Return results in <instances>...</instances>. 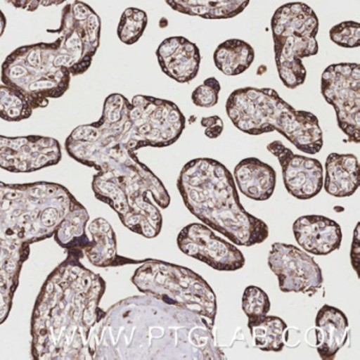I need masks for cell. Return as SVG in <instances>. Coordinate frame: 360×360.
I'll return each mask as SVG.
<instances>
[{
    "mask_svg": "<svg viewBox=\"0 0 360 360\" xmlns=\"http://www.w3.org/2000/svg\"><path fill=\"white\" fill-rule=\"evenodd\" d=\"M112 319L119 359H227L203 318L150 295L120 303Z\"/></svg>",
    "mask_w": 360,
    "mask_h": 360,
    "instance_id": "3",
    "label": "cell"
},
{
    "mask_svg": "<svg viewBox=\"0 0 360 360\" xmlns=\"http://www.w3.org/2000/svg\"><path fill=\"white\" fill-rule=\"evenodd\" d=\"M174 11L204 20H229L241 14L250 0H165Z\"/></svg>",
    "mask_w": 360,
    "mask_h": 360,
    "instance_id": "18",
    "label": "cell"
},
{
    "mask_svg": "<svg viewBox=\"0 0 360 360\" xmlns=\"http://www.w3.org/2000/svg\"><path fill=\"white\" fill-rule=\"evenodd\" d=\"M226 112L231 123L244 134L260 136L276 130L307 155H316L323 146L318 117L292 108L271 88L235 90L227 98Z\"/></svg>",
    "mask_w": 360,
    "mask_h": 360,
    "instance_id": "5",
    "label": "cell"
},
{
    "mask_svg": "<svg viewBox=\"0 0 360 360\" xmlns=\"http://www.w3.org/2000/svg\"><path fill=\"white\" fill-rule=\"evenodd\" d=\"M185 125L184 115L172 101L138 94L130 102L123 94H112L105 100L100 121L73 130L66 141L67 153L98 170L94 193L117 210L124 225L153 239L163 224L158 206L166 210L170 195L136 151L174 144Z\"/></svg>",
    "mask_w": 360,
    "mask_h": 360,
    "instance_id": "1",
    "label": "cell"
},
{
    "mask_svg": "<svg viewBox=\"0 0 360 360\" xmlns=\"http://www.w3.org/2000/svg\"><path fill=\"white\" fill-rule=\"evenodd\" d=\"M62 159L60 143L47 136H0V167L11 172H32L56 165Z\"/></svg>",
    "mask_w": 360,
    "mask_h": 360,
    "instance_id": "11",
    "label": "cell"
},
{
    "mask_svg": "<svg viewBox=\"0 0 360 360\" xmlns=\"http://www.w3.org/2000/svg\"><path fill=\"white\" fill-rule=\"evenodd\" d=\"M176 187L187 210L235 245L252 246L269 238V226L240 203L231 172L217 160L199 158L183 166Z\"/></svg>",
    "mask_w": 360,
    "mask_h": 360,
    "instance_id": "4",
    "label": "cell"
},
{
    "mask_svg": "<svg viewBox=\"0 0 360 360\" xmlns=\"http://www.w3.org/2000/svg\"><path fill=\"white\" fill-rule=\"evenodd\" d=\"M183 254L197 259L219 271H235L245 265L241 250L218 237L210 227L201 223L185 226L176 238Z\"/></svg>",
    "mask_w": 360,
    "mask_h": 360,
    "instance_id": "10",
    "label": "cell"
},
{
    "mask_svg": "<svg viewBox=\"0 0 360 360\" xmlns=\"http://www.w3.org/2000/svg\"><path fill=\"white\" fill-rule=\"evenodd\" d=\"M148 25L146 12L138 8H128L122 14L117 26V37L125 45L138 43Z\"/></svg>",
    "mask_w": 360,
    "mask_h": 360,
    "instance_id": "22",
    "label": "cell"
},
{
    "mask_svg": "<svg viewBox=\"0 0 360 360\" xmlns=\"http://www.w3.org/2000/svg\"><path fill=\"white\" fill-rule=\"evenodd\" d=\"M271 27L278 75L286 88L295 89L307 79L303 58L319 51V20L307 4L288 3L276 10Z\"/></svg>",
    "mask_w": 360,
    "mask_h": 360,
    "instance_id": "6",
    "label": "cell"
},
{
    "mask_svg": "<svg viewBox=\"0 0 360 360\" xmlns=\"http://www.w3.org/2000/svg\"><path fill=\"white\" fill-rule=\"evenodd\" d=\"M315 347L323 360H333L349 336V321L342 311L330 305H323L315 319Z\"/></svg>",
    "mask_w": 360,
    "mask_h": 360,
    "instance_id": "15",
    "label": "cell"
},
{
    "mask_svg": "<svg viewBox=\"0 0 360 360\" xmlns=\"http://www.w3.org/2000/svg\"><path fill=\"white\" fill-rule=\"evenodd\" d=\"M321 94L334 108L337 123L349 142L360 143V65H330L322 73Z\"/></svg>",
    "mask_w": 360,
    "mask_h": 360,
    "instance_id": "8",
    "label": "cell"
},
{
    "mask_svg": "<svg viewBox=\"0 0 360 360\" xmlns=\"http://www.w3.org/2000/svg\"><path fill=\"white\" fill-rule=\"evenodd\" d=\"M34 109L20 90L11 86L0 85V117L7 122L29 119Z\"/></svg>",
    "mask_w": 360,
    "mask_h": 360,
    "instance_id": "21",
    "label": "cell"
},
{
    "mask_svg": "<svg viewBox=\"0 0 360 360\" xmlns=\"http://www.w3.org/2000/svg\"><path fill=\"white\" fill-rule=\"evenodd\" d=\"M102 22L81 0L65 6L52 43L22 46L1 65V82L20 90L34 109L46 108L50 98H60L70 88L71 77L89 70L100 48Z\"/></svg>",
    "mask_w": 360,
    "mask_h": 360,
    "instance_id": "2",
    "label": "cell"
},
{
    "mask_svg": "<svg viewBox=\"0 0 360 360\" xmlns=\"http://www.w3.org/2000/svg\"><path fill=\"white\" fill-rule=\"evenodd\" d=\"M323 187L336 198L351 197L359 187V163L351 153H330L326 158Z\"/></svg>",
    "mask_w": 360,
    "mask_h": 360,
    "instance_id": "17",
    "label": "cell"
},
{
    "mask_svg": "<svg viewBox=\"0 0 360 360\" xmlns=\"http://www.w3.org/2000/svg\"><path fill=\"white\" fill-rule=\"evenodd\" d=\"M221 85L216 77H208L191 94V101L197 107L212 108L219 102Z\"/></svg>",
    "mask_w": 360,
    "mask_h": 360,
    "instance_id": "25",
    "label": "cell"
},
{
    "mask_svg": "<svg viewBox=\"0 0 360 360\" xmlns=\"http://www.w3.org/2000/svg\"><path fill=\"white\" fill-rule=\"evenodd\" d=\"M330 39L335 45L343 48H358L360 45V25L357 22H343L330 30Z\"/></svg>",
    "mask_w": 360,
    "mask_h": 360,
    "instance_id": "24",
    "label": "cell"
},
{
    "mask_svg": "<svg viewBox=\"0 0 360 360\" xmlns=\"http://www.w3.org/2000/svg\"><path fill=\"white\" fill-rule=\"evenodd\" d=\"M266 148L279 161L284 186L290 195L296 199L309 200L321 191L323 168L318 160L295 155L281 141L269 143Z\"/></svg>",
    "mask_w": 360,
    "mask_h": 360,
    "instance_id": "12",
    "label": "cell"
},
{
    "mask_svg": "<svg viewBox=\"0 0 360 360\" xmlns=\"http://www.w3.org/2000/svg\"><path fill=\"white\" fill-rule=\"evenodd\" d=\"M157 58L163 73L178 83H189L199 73L201 64L199 48L185 37L164 39L158 47Z\"/></svg>",
    "mask_w": 360,
    "mask_h": 360,
    "instance_id": "13",
    "label": "cell"
},
{
    "mask_svg": "<svg viewBox=\"0 0 360 360\" xmlns=\"http://www.w3.org/2000/svg\"><path fill=\"white\" fill-rule=\"evenodd\" d=\"M201 126L205 128V136L210 139H218L224 129L222 119L218 115L202 117Z\"/></svg>",
    "mask_w": 360,
    "mask_h": 360,
    "instance_id": "27",
    "label": "cell"
},
{
    "mask_svg": "<svg viewBox=\"0 0 360 360\" xmlns=\"http://www.w3.org/2000/svg\"><path fill=\"white\" fill-rule=\"evenodd\" d=\"M233 176L240 191L255 201H266L275 191V170L257 158L240 161L233 170Z\"/></svg>",
    "mask_w": 360,
    "mask_h": 360,
    "instance_id": "16",
    "label": "cell"
},
{
    "mask_svg": "<svg viewBox=\"0 0 360 360\" xmlns=\"http://www.w3.org/2000/svg\"><path fill=\"white\" fill-rule=\"evenodd\" d=\"M242 309L248 316V321L260 319L269 314L271 301L262 288L250 285L245 288L242 296Z\"/></svg>",
    "mask_w": 360,
    "mask_h": 360,
    "instance_id": "23",
    "label": "cell"
},
{
    "mask_svg": "<svg viewBox=\"0 0 360 360\" xmlns=\"http://www.w3.org/2000/svg\"><path fill=\"white\" fill-rule=\"evenodd\" d=\"M254 60V48L241 39H227L214 50V65L223 75L229 77H236L245 72L252 66Z\"/></svg>",
    "mask_w": 360,
    "mask_h": 360,
    "instance_id": "19",
    "label": "cell"
},
{
    "mask_svg": "<svg viewBox=\"0 0 360 360\" xmlns=\"http://www.w3.org/2000/svg\"><path fill=\"white\" fill-rule=\"evenodd\" d=\"M297 243L311 255L326 256L338 250L342 231L338 223L318 214L301 216L292 224Z\"/></svg>",
    "mask_w": 360,
    "mask_h": 360,
    "instance_id": "14",
    "label": "cell"
},
{
    "mask_svg": "<svg viewBox=\"0 0 360 360\" xmlns=\"http://www.w3.org/2000/svg\"><path fill=\"white\" fill-rule=\"evenodd\" d=\"M15 9L25 10L28 12H35L39 7H58L66 3V0H4Z\"/></svg>",
    "mask_w": 360,
    "mask_h": 360,
    "instance_id": "26",
    "label": "cell"
},
{
    "mask_svg": "<svg viewBox=\"0 0 360 360\" xmlns=\"http://www.w3.org/2000/svg\"><path fill=\"white\" fill-rule=\"evenodd\" d=\"M267 262L277 276L281 292H302L311 297L323 283L319 265L309 255L292 244L274 243Z\"/></svg>",
    "mask_w": 360,
    "mask_h": 360,
    "instance_id": "9",
    "label": "cell"
},
{
    "mask_svg": "<svg viewBox=\"0 0 360 360\" xmlns=\"http://www.w3.org/2000/svg\"><path fill=\"white\" fill-rule=\"evenodd\" d=\"M132 282L144 294L197 314L214 328L216 294L199 274L174 263L146 260L136 269Z\"/></svg>",
    "mask_w": 360,
    "mask_h": 360,
    "instance_id": "7",
    "label": "cell"
},
{
    "mask_svg": "<svg viewBox=\"0 0 360 360\" xmlns=\"http://www.w3.org/2000/svg\"><path fill=\"white\" fill-rule=\"evenodd\" d=\"M6 27H7V18H6L4 12L0 10V37L5 33Z\"/></svg>",
    "mask_w": 360,
    "mask_h": 360,
    "instance_id": "29",
    "label": "cell"
},
{
    "mask_svg": "<svg viewBox=\"0 0 360 360\" xmlns=\"http://www.w3.org/2000/svg\"><path fill=\"white\" fill-rule=\"evenodd\" d=\"M359 226L358 223L354 233V239L352 242L351 259L352 265H353L354 271L358 273V265H359V254H360V241H359Z\"/></svg>",
    "mask_w": 360,
    "mask_h": 360,
    "instance_id": "28",
    "label": "cell"
},
{
    "mask_svg": "<svg viewBox=\"0 0 360 360\" xmlns=\"http://www.w3.org/2000/svg\"><path fill=\"white\" fill-rule=\"evenodd\" d=\"M248 328L255 347L264 352H281L285 345L284 335L288 326L277 316H264L260 319L248 321Z\"/></svg>",
    "mask_w": 360,
    "mask_h": 360,
    "instance_id": "20",
    "label": "cell"
}]
</instances>
